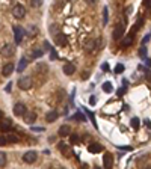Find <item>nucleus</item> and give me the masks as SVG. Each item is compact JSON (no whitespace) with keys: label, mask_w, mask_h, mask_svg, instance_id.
<instances>
[{"label":"nucleus","mask_w":151,"mask_h":169,"mask_svg":"<svg viewBox=\"0 0 151 169\" xmlns=\"http://www.w3.org/2000/svg\"><path fill=\"white\" fill-rule=\"evenodd\" d=\"M12 14H14V17L15 18H18V20H21V18H24V15H26V8L23 6V5H15L14 6V9H12Z\"/></svg>","instance_id":"1"},{"label":"nucleus","mask_w":151,"mask_h":169,"mask_svg":"<svg viewBox=\"0 0 151 169\" xmlns=\"http://www.w3.org/2000/svg\"><path fill=\"white\" fill-rule=\"evenodd\" d=\"M18 88L23 91H27L32 88V79L30 77H21L18 80Z\"/></svg>","instance_id":"2"},{"label":"nucleus","mask_w":151,"mask_h":169,"mask_svg":"<svg viewBox=\"0 0 151 169\" xmlns=\"http://www.w3.org/2000/svg\"><path fill=\"white\" fill-rule=\"evenodd\" d=\"M0 53H2V56L11 57V56H14V53H15V47L12 44H6V45L2 47V52Z\"/></svg>","instance_id":"3"},{"label":"nucleus","mask_w":151,"mask_h":169,"mask_svg":"<svg viewBox=\"0 0 151 169\" xmlns=\"http://www.w3.org/2000/svg\"><path fill=\"white\" fill-rule=\"evenodd\" d=\"M37 159H38L37 151H27V152L23 156V160H24L26 163H33Z\"/></svg>","instance_id":"4"},{"label":"nucleus","mask_w":151,"mask_h":169,"mask_svg":"<svg viewBox=\"0 0 151 169\" xmlns=\"http://www.w3.org/2000/svg\"><path fill=\"white\" fill-rule=\"evenodd\" d=\"M113 165V157L112 154H109V152H106L104 156H103V166L104 169H110Z\"/></svg>","instance_id":"5"},{"label":"nucleus","mask_w":151,"mask_h":169,"mask_svg":"<svg viewBox=\"0 0 151 169\" xmlns=\"http://www.w3.org/2000/svg\"><path fill=\"white\" fill-rule=\"evenodd\" d=\"M122 35H124V26H122V24L115 26V29H113V39L118 41V39H121Z\"/></svg>","instance_id":"6"},{"label":"nucleus","mask_w":151,"mask_h":169,"mask_svg":"<svg viewBox=\"0 0 151 169\" xmlns=\"http://www.w3.org/2000/svg\"><path fill=\"white\" fill-rule=\"evenodd\" d=\"M23 35H24L23 29H21V27H17V26H14V39H15V44H20V42L23 41Z\"/></svg>","instance_id":"7"},{"label":"nucleus","mask_w":151,"mask_h":169,"mask_svg":"<svg viewBox=\"0 0 151 169\" xmlns=\"http://www.w3.org/2000/svg\"><path fill=\"white\" fill-rule=\"evenodd\" d=\"M14 113H15L17 116H23V115H26V106H24L23 103H17V104L14 106Z\"/></svg>","instance_id":"8"},{"label":"nucleus","mask_w":151,"mask_h":169,"mask_svg":"<svg viewBox=\"0 0 151 169\" xmlns=\"http://www.w3.org/2000/svg\"><path fill=\"white\" fill-rule=\"evenodd\" d=\"M76 71V67L74 63H71V62H67L65 65H64V74L65 75H73Z\"/></svg>","instance_id":"9"},{"label":"nucleus","mask_w":151,"mask_h":169,"mask_svg":"<svg viewBox=\"0 0 151 169\" xmlns=\"http://www.w3.org/2000/svg\"><path fill=\"white\" fill-rule=\"evenodd\" d=\"M59 150L62 151L64 157H67V159L73 156V150H71V147H67L65 144H59Z\"/></svg>","instance_id":"10"},{"label":"nucleus","mask_w":151,"mask_h":169,"mask_svg":"<svg viewBox=\"0 0 151 169\" xmlns=\"http://www.w3.org/2000/svg\"><path fill=\"white\" fill-rule=\"evenodd\" d=\"M14 70H15V67H14V63H6L5 67H3V70H2V74L5 75V77H8V75H11L14 73Z\"/></svg>","instance_id":"11"},{"label":"nucleus","mask_w":151,"mask_h":169,"mask_svg":"<svg viewBox=\"0 0 151 169\" xmlns=\"http://www.w3.org/2000/svg\"><path fill=\"white\" fill-rule=\"evenodd\" d=\"M55 42H56L57 45H67V44H68L67 36H65L64 33H57L56 36H55Z\"/></svg>","instance_id":"12"},{"label":"nucleus","mask_w":151,"mask_h":169,"mask_svg":"<svg viewBox=\"0 0 151 169\" xmlns=\"http://www.w3.org/2000/svg\"><path fill=\"white\" fill-rule=\"evenodd\" d=\"M24 121L27 122V124H33L35 121H37V113L35 112H29L24 115Z\"/></svg>","instance_id":"13"},{"label":"nucleus","mask_w":151,"mask_h":169,"mask_svg":"<svg viewBox=\"0 0 151 169\" xmlns=\"http://www.w3.org/2000/svg\"><path fill=\"white\" fill-rule=\"evenodd\" d=\"M68 134H71V129H70V125H62V127L59 129V136L65 137V136H68Z\"/></svg>","instance_id":"14"},{"label":"nucleus","mask_w":151,"mask_h":169,"mask_svg":"<svg viewBox=\"0 0 151 169\" xmlns=\"http://www.w3.org/2000/svg\"><path fill=\"white\" fill-rule=\"evenodd\" d=\"M45 119H47V122H55L57 119V112L56 110H52V112H48L45 115Z\"/></svg>","instance_id":"15"},{"label":"nucleus","mask_w":151,"mask_h":169,"mask_svg":"<svg viewBox=\"0 0 151 169\" xmlns=\"http://www.w3.org/2000/svg\"><path fill=\"white\" fill-rule=\"evenodd\" d=\"M101 145L100 144H91L89 147H88V151L89 152H94V154H97V152H101Z\"/></svg>","instance_id":"16"},{"label":"nucleus","mask_w":151,"mask_h":169,"mask_svg":"<svg viewBox=\"0 0 151 169\" xmlns=\"http://www.w3.org/2000/svg\"><path fill=\"white\" fill-rule=\"evenodd\" d=\"M9 127H11V119H9V118H6V119L0 124V130H2V132H8V130H9Z\"/></svg>","instance_id":"17"},{"label":"nucleus","mask_w":151,"mask_h":169,"mask_svg":"<svg viewBox=\"0 0 151 169\" xmlns=\"http://www.w3.org/2000/svg\"><path fill=\"white\" fill-rule=\"evenodd\" d=\"M85 50H86L88 53L94 52V50H95V41H92V39H88V41H86V47H85Z\"/></svg>","instance_id":"18"},{"label":"nucleus","mask_w":151,"mask_h":169,"mask_svg":"<svg viewBox=\"0 0 151 169\" xmlns=\"http://www.w3.org/2000/svg\"><path fill=\"white\" fill-rule=\"evenodd\" d=\"M27 67V59L26 57H21L20 59V63H18V73H23Z\"/></svg>","instance_id":"19"},{"label":"nucleus","mask_w":151,"mask_h":169,"mask_svg":"<svg viewBox=\"0 0 151 169\" xmlns=\"http://www.w3.org/2000/svg\"><path fill=\"white\" fill-rule=\"evenodd\" d=\"M132 44H133V33H130L129 36L126 38V39H122V42H121L122 47H129V45H132Z\"/></svg>","instance_id":"20"},{"label":"nucleus","mask_w":151,"mask_h":169,"mask_svg":"<svg viewBox=\"0 0 151 169\" xmlns=\"http://www.w3.org/2000/svg\"><path fill=\"white\" fill-rule=\"evenodd\" d=\"M112 83L110 82H106V83H103V91L104 92H112Z\"/></svg>","instance_id":"21"},{"label":"nucleus","mask_w":151,"mask_h":169,"mask_svg":"<svg viewBox=\"0 0 151 169\" xmlns=\"http://www.w3.org/2000/svg\"><path fill=\"white\" fill-rule=\"evenodd\" d=\"M101 48H103V39L97 38L95 39V50H101Z\"/></svg>","instance_id":"22"},{"label":"nucleus","mask_w":151,"mask_h":169,"mask_svg":"<svg viewBox=\"0 0 151 169\" xmlns=\"http://www.w3.org/2000/svg\"><path fill=\"white\" fill-rule=\"evenodd\" d=\"M6 166V154L5 152H0V168Z\"/></svg>","instance_id":"23"},{"label":"nucleus","mask_w":151,"mask_h":169,"mask_svg":"<svg viewBox=\"0 0 151 169\" xmlns=\"http://www.w3.org/2000/svg\"><path fill=\"white\" fill-rule=\"evenodd\" d=\"M139 124H141V122H139V118H133L132 119V127L134 129V130L139 129Z\"/></svg>","instance_id":"24"},{"label":"nucleus","mask_w":151,"mask_h":169,"mask_svg":"<svg viewBox=\"0 0 151 169\" xmlns=\"http://www.w3.org/2000/svg\"><path fill=\"white\" fill-rule=\"evenodd\" d=\"M122 71H124V65H122V63H118V65L115 67V73H116V74H121Z\"/></svg>","instance_id":"25"},{"label":"nucleus","mask_w":151,"mask_h":169,"mask_svg":"<svg viewBox=\"0 0 151 169\" xmlns=\"http://www.w3.org/2000/svg\"><path fill=\"white\" fill-rule=\"evenodd\" d=\"M6 139H8V142H17L18 140V137L15 134H6Z\"/></svg>","instance_id":"26"},{"label":"nucleus","mask_w":151,"mask_h":169,"mask_svg":"<svg viewBox=\"0 0 151 169\" xmlns=\"http://www.w3.org/2000/svg\"><path fill=\"white\" fill-rule=\"evenodd\" d=\"M73 119H76V121H85V116H83V115H82V113H76L74 116H73Z\"/></svg>","instance_id":"27"},{"label":"nucleus","mask_w":151,"mask_h":169,"mask_svg":"<svg viewBox=\"0 0 151 169\" xmlns=\"http://www.w3.org/2000/svg\"><path fill=\"white\" fill-rule=\"evenodd\" d=\"M8 144V139H6V136H0V147H5Z\"/></svg>","instance_id":"28"},{"label":"nucleus","mask_w":151,"mask_h":169,"mask_svg":"<svg viewBox=\"0 0 151 169\" xmlns=\"http://www.w3.org/2000/svg\"><path fill=\"white\" fill-rule=\"evenodd\" d=\"M70 139H71V144H77L79 142V136L77 134H70Z\"/></svg>","instance_id":"29"},{"label":"nucleus","mask_w":151,"mask_h":169,"mask_svg":"<svg viewBox=\"0 0 151 169\" xmlns=\"http://www.w3.org/2000/svg\"><path fill=\"white\" fill-rule=\"evenodd\" d=\"M103 15H104V18H103V24H107V8H104Z\"/></svg>","instance_id":"30"},{"label":"nucleus","mask_w":151,"mask_h":169,"mask_svg":"<svg viewBox=\"0 0 151 169\" xmlns=\"http://www.w3.org/2000/svg\"><path fill=\"white\" fill-rule=\"evenodd\" d=\"M139 56H141V57H145V56H147V48H145V47H142V48L139 50Z\"/></svg>","instance_id":"31"},{"label":"nucleus","mask_w":151,"mask_h":169,"mask_svg":"<svg viewBox=\"0 0 151 169\" xmlns=\"http://www.w3.org/2000/svg\"><path fill=\"white\" fill-rule=\"evenodd\" d=\"M32 56H33V57H41V56H42V50H35Z\"/></svg>","instance_id":"32"},{"label":"nucleus","mask_w":151,"mask_h":169,"mask_svg":"<svg viewBox=\"0 0 151 169\" xmlns=\"http://www.w3.org/2000/svg\"><path fill=\"white\" fill-rule=\"evenodd\" d=\"M56 57H57L56 52H53V50H52V59H53V60H55V59H56Z\"/></svg>","instance_id":"33"},{"label":"nucleus","mask_w":151,"mask_h":169,"mask_svg":"<svg viewBox=\"0 0 151 169\" xmlns=\"http://www.w3.org/2000/svg\"><path fill=\"white\" fill-rule=\"evenodd\" d=\"M148 39H150V33H148V35H147V36L144 38V41H142V42H144V44H145V42H148Z\"/></svg>","instance_id":"34"},{"label":"nucleus","mask_w":151,"mask_h":169,"mask_svg":"<svg viewBox=\"0 0 151 169\" xmlns=\"http://www.w3.org/2000/svg\"><path fill=\"white\" fill-rule=\"evenodd\" d=\"M124 92H126V89L122 88V89H119V91H118V95H122V94H124Z\"/></svg>","instance_id":"35"},{"label":"nucleus","mask_w":151,"mask_h":169,"mask_svg":"<svg viewBox=\"0 0 151 169\" xmlns=\"http://www.w3.org/2000/svg\"><path fill=\"white\" fill-rule=\"evenodd\" d=\"M32 5H33V6H39V5H41V2H32Z\"/></svg>","instance_id":"36"},{"label":"nucleus","mask_w":151,"mask_h":169,"mask_svg":"<svg viewBox=\"0 0 151 169\" xmlns=\"http://www.w3.org/2000/svg\"><path fill=\"white\" fill-rule=\"evenodd\" d=\"M33 132H44V129H38L37 127V129H33Z\"/></svg>","instance_id":"37"},{"label":"nucleus","mask_w":151,"mask_h":169,"mask_svg":"<svg viewBox=\"0 0 151 169\" xmlns=\"http://www.w3.org/2000/svg\"><path fill=\"white\" fill-rule=\"evenodd\" d=\"M147 77H148V80H151V71H147Z\"/></svg>","instance_id":"38"},{"label":"nucleus","mask_w":151,"mask_h":169,"mask_svg":"<svg viewBox=\"0 0 151 169\" xmlns=\"http://www.w3.org/2000/svg\"><path fill=\"white\" fill-rule=\"evenodd\" d=\"M144 5L145 6H151V2H144Z\"/></svg>","instance_id":"39"},{"label":"nucleus","mask_w":151,"mask_h":169,"mask_svg":"<svg viewBox=\"0 0 151 169\" xmlns=\"http://www.w3.org/2000/svg\"><path fill=\"white\" fill-rule=\"evenodd\" d=\"M147 65H148V67L151 65V59H147Z\"/></svg>","instance_id":"40"},{"label":"nucleus","mask_w":151,"mask_h":169,"mask_svg":"<svg viewBox=\"0 0 151 169\" xmlns=\"http://www.w3.org/2000/svg\"><path fill=\"white\" fill-rule=\"evenodd\" d=\"M2 118H3V112L0 110V119H2Z\"/></svg>","instance_id":"41"},{"label":"nucleus","mask_w":151,"mask_h":169,"mask_svg":"<svg viewBox=\"0 0 151 169\" xmlns=\"http://www.w3.org/2000/svg\"><path fill=\"white\" fill-rule=\"evenodd\" d=\"M82 169H88V166H86V165H83V166H82Z\"/></svg>","instance_id":"42"},{"label":"nucleus","mask_w":151,"mask_h":169,"mask_svg":"<svg viewBox=\"0 0 151 169\" xmlns=\"http://www.w3.org/2000/svg\"><path fill=\"white\" fill-rule=\"evenodd\" d=\"M94 169H100V168H98V166H95V168Z\"/></svg>","instance_id":"43"},{"label":"nucleus","mask_w":151,"mask_h":169,"mask_svg":"<svg viewBox=\"0 0 151 169\" xmlns=\"http://www.w3.org/2000/svg\"><path fill=\"white\" fill-rule=\"evenodd\" d=\"M147 169H151V166H148V168H147Z\"/></svg>","instance_id":"44"},{"label":"nucleus","mask_w":151,"mask_h":169,"mask_svg":"<svg viewBox=\"0 0 151 169\" xmlns=\"http://www.w3.org/2000/svg\"><path fill=\"white\" fill-rule=\"evenodd\" d=\"M56 169H64V168H56Z\"/></svg>","instance_id":"45"}]
</instances>
